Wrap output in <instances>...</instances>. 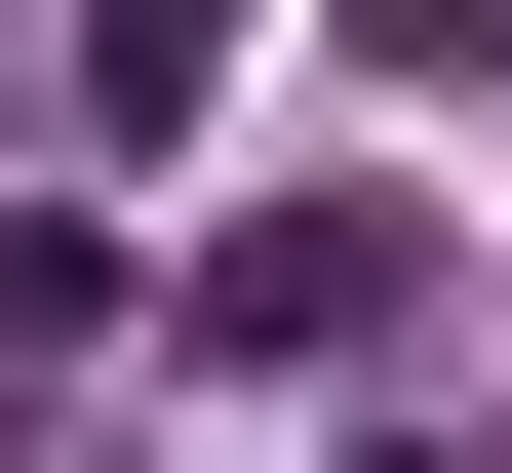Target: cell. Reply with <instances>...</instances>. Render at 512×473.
Returning <instances> with one entry per match:
<instances>
[{"mask_svg": "<svg viewBox=\"0 0 512 473\" xmlns=\"http://www.w3.org/2000/svg\"><path fill=\"white\" fill-rule=\"evenodd\" d=\"M197 355H237V395L394 355V237H355V198H237V237H197Z\"/></svg>", "mask_w": 512, "mask_h": 473, "instance_id": "1", "label": "cell"}, {"mask_svg": "<svg viewBox=\"0 0 512 473\" xmlns=\"http://www.w3.org/2000/svg\"><path fill=\"white\" fill-rule=\"evenodd\" d=\"M197 79H237V0H79V119L119 158H197Z\"/></svg>", "mask_w": 512, "mask_h": 473, "instance_id": "2", "label": "cell"}]
</instances>
